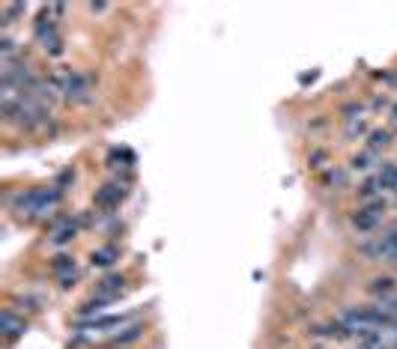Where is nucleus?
Here are the masks:
<instances>
[{"label": "nucleus", "instance_id": "1a4fd4ad", "mask_svg": "<svg viewBox=\"0 0 397 349\" xmlns=\"http://www.w3.org/2000/svg\"><path fill=\"white\" fill-rule=\"evenodd\" d=\"M51 272L54 278L60 281V287H72L75 284V278H78V269H75V260L69 254H60V257H54V263H51Z\"/></svg>", "mask_w": 397, "mask_h": 349}, {"label": "nucleus", "instance_id": "a211bd4d", "mask_svg": "<svg viewBox=\"0 0 397 349\" xmlns=\"http://www.w3.org/2000/svg\"><path fill=\"white\" fill-rule=\"evenodd\" d=\"M389 349H397V346H389Z\"/></svg>", "mask_w": 397, "mask_h": 349}, {"label": "nucleus", "instance_id": "4468645a", "mask_svg": "<svg viewBox=\"0 0 397 349\" xmlns=\"http://www.w3.org/2000/svg\"><path fill=\"white\" fill-rule=\"evenodd\" d=\"M75 230H78V227H75L72 221H63V224L54 230L51 245H66V242H72V239H75Z\"/></svg>", "mask_w": 397, "mask_h": 349}, {"label": "nucleus", "instance_id": "9b49d317", "mask_svg": "<svg viewBox=\"0 0 397 349\" xmlns=\"http://www.w3.org/2000/svg\"><path fill=\"white\" fill-rule=\"evenodd\" d=\"M367 290H371V296H376V302H389L391 296H397V281L394 278H376Z\"/></svg>", "mask_w": 397, "mask_h": 349}, {"label": "nucleus", "instance_id": "f03ea898", "mask_svg": "<svg viewBox=\"0 0 397 349\" xmlns=\"http://www.w3.org/2000/svg\"><path fill=\"white\" fill-rule=\"evenodd\" d=\"M60 188H31L15 197V212L24 218H45L60 206Z\"/></svg>", "mask_w": 397, "mask_h": 349}, {"label": "nucleus", "instance_id": "7ed1b4c3", "mask_svg": "<svg viewBox=\"0 0 397 349\" xmlns=\"http://www.w3.org/2000/svg\"><path fill=\"white\" fill-rule=\"evenodd\" d=\"M54 15H57L54 6H45L42 12H39L36 24H33V36H36V42L42 45L45 54L60 57V54H63V36H60V30H57Z\"/></svg>", "mask_w": 397, "mask_h": 349}, {"label": "nucleus", "instance_id": "2eb2a0df", "mask_svg": "<svg viewBox=\"0 0 397 349\" xmlns=\"http://www.w3.org/2000/svg\"><path fill=\"white\" fill-rule=\"evenodd\" d=\"M376 176H380L382 188H389V191H397V164H385Z\"/></svg>", "mask_w": 397, "mask_h": 349}, {"label": "nucleus", "instance_id": "dca6fc26", "mask_svg": "<svg viewBox=\"0 0 397 349\" xmlns=\"http://www.w3.org/2000/svg\"><path fill=\"white\" fill-rule=\"evenodd\" d=\"M391 144V132H373L371 135V144H367V149H371V153H376V149H385Z\"/></svg>", "mask_w": 397, "mask_h": 349}, {"label": "nucleus", "instance_id": "f257e3e1", "mask_svg": "<svg viewBox=\"0 0 397 349\" xmlns=\"http://www.w3.org/2000/svg\"><path fill=\"white\" fill-rule=\"evenodd\" d=\"M3 119L15 128H24V132H39V128H45L48 123H51V111H48L45 105L33 102L31 96H24L15 108L3 111Z\"/></svg>", "mask_w": 397, "mask_h": 349}, {"label": "nucleus", "instance_id": "39448f33", "mask_svg": "<svg viewBox=\"0 0 397 349\" xmlns=\"http://www.w3.org/2000/svg\"><path fill=\"white\" fill-rule=\"evenodd\" d=\"M63 99H69V102H90L93 99V78L87 72H72V78H69V84L63 90Z\"/></svg>", "mask_w": 397, "mask_h": 349}, {"label": "nucleus", "instance_id": "9d476101", "mask_svg": "<svg viewBox=\"0 0 397 349\" xmlns=\"http://www.w3.org/2000/svg\"><path fill=\"white\" fill-rule=\"evenodd\" d=\"M123 287H126V278H123V275H108V278H102V281L96 284V296L117 302V298H120V293H123Z\"/></svg>", "mask_w": 397, "mask_h": 349}, {"label": "nucleus", "instance_id": "f8f14e48", "mask_svg": "<svg viewBox=\"0 0 397 349\" xmlns=\"http://www.w3.org/2000/svg\"><path fill=\"white\" fill-rule=\"evenodd\" d=\"M144 323H132V325H126L123 332H117V334H111V343L114 346H128V343H135V341H141L144 337Z\"/></svg>", "mask_w": 397, "mask_h": 349}, {"label": "nucleus", "instance_id": "0eeeda50", "mask_svg": "<svg viewBox=\"0 0 397 349\" xmlns=\"http://www.w3.org/2000/svg\"><path fill=\"white\" fill-rule=\"evenodd\" d=\"M123 197H126V185L123 182H108V185H102L96 191V197H93V203L99 206V209H117L123 203Z\"/></svg>", "mask_w": 397, "mask_h": 349}, {"label": "nucleus", "instance_id": "f3484780", "mask_svg": "<svg viewBox=\"0 0 397 349\" xmlns=\"http://www.w3.org/2000/svg\"><path fill=\"white\" fill-rule=\"evenodd\" d=\"M373 158H376V153H371V149H367L364 155H355V158H353V171H367Z\"/></svg>", "mask_w": 397, "mask_h": 349}, {"label": "nucleus", "instance_id": "ddd939ff", "mask_svg": "<svg viewBox=\"0 0 397 349\" xmlns=\"http://www.w3.org/2000/svg\"><path fill=\"white\" fill-rule=\"evenodd\" d=\"M117 257H120V251H117L114 245L99 248V251H93V266H99V269H108V266H114Z\"/></svg>", "mask_w": 397, "mask_h": 349}, {"label": "nucleus", "instance_id": "423d86ee", "mask_svg": "<svg viewBox=\"0 0 397 349\" xmlns=\"http://www.w3.org/2000/svg\"><path fill=\"white\" fill-rule=\"evenodd\" d=\"M128 316H93V320H78V332H123Z\"/></svg>", "mask_w": 397, "mask_h": 349}, {"label": "nucleus", "instance_id": "20e7f679", "mask_svg": "<svg viewBox=\"0 0 397 349\" xmlns=\"http://www.w3.org/2000/svg\"><path fill=\"white\" fill-rule=\"evenodd\" d=\"M382 215H385V201H371L353 215V224H355V230L359 233H371V230L380 227Z\"/></svg>", "mask_w": 397, "mask_h": 349}, {"label": "nucleus", "instance_id": "6e6552de", "mask_svg": "<svg viewBox=\"0 0 397 349\" xmlns=\"http://www.w3.org/2000/svg\"><path fill=\"white\" fill-rule=\"evenodd\" d=\"M0 332H3L6 341H15V337H22L27 332V323L24 316H18L12 307H6L3 314H0Z\"/></svg>", "mask_w": 397, "mask_h": 349}]
</instances>
